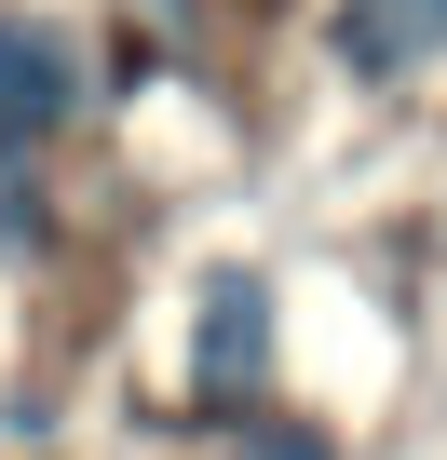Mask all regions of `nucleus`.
<instances>
[{"label": "nucleus", "mask_w": 447, "mask_h": 460, "mask_svg": "<svg viewBox=\"0 0 447 460\" xmlns=\"http://www.w3.org/2000/svg\"><path fill=\"white\" fill-rule=\"evenodd\" d=\"M258 379H272V285L231 258V271L190 285V366H176V393L217 406V433H231V406H245Z\"/></svg>", "instance_id": "nucleus-1"}, {"label": "nucleus", "mask_w": 447, "mask_h": 460, "mask_svg": "<svg viewBox=\"0 0 447 460\" xmlns=\"http://www.w3.org/2000/svg\"><path fill=\"white\" fill-rule=\"evenodd\" d=\"M55 122H82V41L55 14H28V0H0V136L41 149Z\"/></svg>", "instance_id": "nucleus-2"}, {"label": "nucleus", "mask_w": 447, "mask_h": 460, "mask_svg": "<svg viewBox=\"0 0 447 460\" xmlns=\"http://www.w3.org/2000/svg\"><path fill=\"white\" fill-rule=\"evenodd\" d=\"M447 55V0H339V68L353 82H420Z\"/></svg>", "instance_id": "nucleus-3"}, {"label": "nucleus", "mask_w": 447, "mask_h": 460, "mask_svg": "<svg viewBox=\"0 0 447 460\" xmlns=\"http://www.w3.org/2000/svg\"><path fill=\"white\" fill-rule=\"evenodd\" d=\"M55 244V190H41V163L0 136V258H41Z\"/></svg>", "instance_id": "nucleus-4"}, {"label": "nucleus", "mask_w": 447, "mask_h": 460, "mask_svg": "<svg viewBox=\"0 0 447 460\" xmlns=\"http://www.w3.org/2000/svg\"><path fill=\"white\" fill-rule=\"evenodd\" d=\"M217 460H339V433H326V420H231Z\"/></svg>", "instance_id": "nucleus-5"}]
</instances>
